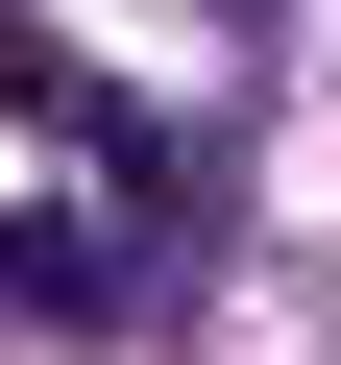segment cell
Here are the masks:
<instances>
[{
	"label": "cell",
	"mask_w": 341,
	"mask_h": 365,
	"mask_svg": "<svg viewBox=\"0 0 341 365\" xmlns=\"http://www.w3.org/2000/svg\"><path fill=\"white\" fill-rule=\"evenodd\" d=\"M0 292H25V317H98L122 244H98V220H0Z\"/></svg>",
	"instance_id": "obj_1"
}]
</instances>
